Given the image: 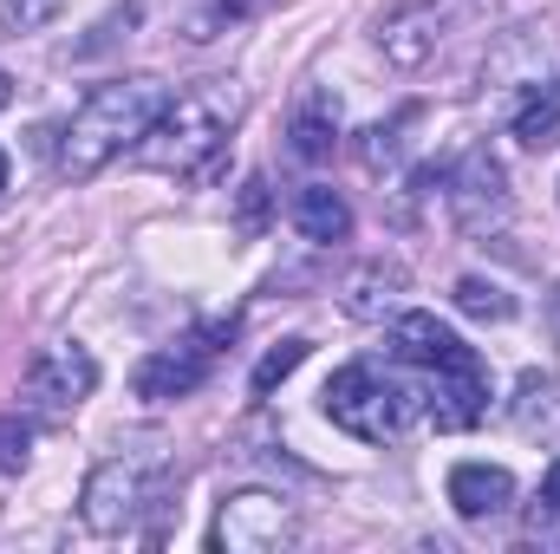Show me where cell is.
<instances>
[{"label":"cell","instance_id":"1","mask_svg":"<svg viewBox=\"0 0 560 554\" xmlns=\"http://www.w3.org/2000/svg\"><path fill=\"white\" fill-rule=\"evenodd\" d=\"M235 85H222V79H209V85H196V92H176L163 112H156V125L143 131L138 157L150 170H163V176H176V183H215L222 176V157H229V131H235Z\"/></svg>","mask_w":560,"mask_h":554},{"label":"cell","instance_id":"2","mask_svg":"<svg viewBox=\"0 0 560 554\" xmlns=\"http://www.w3.org/2000/svg\"><path fill=\"white\" fill-rule=\"evenodd\" d=\"M163 105H170L163 79H112V85H92V99L72 112V125L59 138V170L72 183L98 176L105 163H118L125 150H138Z\"/></svg>","mask_w":560,"mask_h":554},{"label":"cell","instance_id":"3","mask_svg":"<svg viewBox=\"0 0 560 554\" xmlns=\"http://www.w3.org/2000/svg\"><path fill=\"white\" fill-rule=\"evenodd\" d=\"M326 417L359 443H392L423 417V392H411L398 372L359 359V366H339L326 379Z\"/></svg>","mask_w":560,"mask_h":554},{"label":"cell","instance_id":"4","mask_svg":"<svg viewBox=\"0 0 560 554\" xmlns=\"http://www.w3.org/2000/svg\"><path fill=\"white\" fill-rule=\"evenodd\" d=\"M293 542H300V509L275 489H235V496H222V509L209 522L215 554H280Z\"/></svg>","mask_w":560,"mask_h":554},{"label":"cell","instance_id":"5","mask_svg":"<svg viewBox=\"0 0 560 554\" xmlns=\"http://www.w3.org/2000/svg\"><path fill=\"white\" fill-rule=\"evenodd\" d=\"M92 392H98V359H92L79 339L39 346L33 366H26V379H20V405L39 417V424H66Z\"/></svg>","mask_w":560,"mask_h":554},{"label":"cell","instance_id":"6","mask_svg":"<svg viewBox=\"0 0 560 554\" xmlns=\"http://www.w3.org/2000/svg\"><path fill=\"white\" fill-rule=\"evenodd\" d=\"M143 503H156V476L143 463H131V457H105L85 476V489H79V522L92 535H125Z\"/></svg>","mask_w":560,"mask_h":554},{"label":"cell","instance_id":"7","mask_svg":"<svg viewBox=\"0 0 560 554\" xmlns=\"http://www.w3.org/2000/svg\"><path fill=\"white\" fill-rule=\"evenodd\" d=\"M215 339H222V326H209V333H196V339H183V346H156L150 359H138L131 392H138L143 405H176V399L202 392L209 372H215V353H222Z\"/></svg>","mask_w":560,"mask_h":554},{"label":"cell","instance_id":"8","mask_svg":"<svg viewBox=\"0 0 560 554\" xmlns=\"http://www.w3.org/2000/svg\"><path fill=\"white\" fill-rule=\"evenodd\" d=\"M482 412H489V366H482V359H463V366L430 372L423 417H430L436 430H476Z\"/></svg>","mask_w":560,"mask_h":554},{"label":"cell","instance_id":"9","mask_svg":"<svg viewBox=\"0 0 560 554\" xmlns=\"http://www.w3.org/2000/svg\"><path fill=\"white\" fill-rule=\"evenodd\" d=\"M392 353L418 372H443V366L476 359V346H463L436 313H392Z\"/></svg>","mask_w":560,"mask_h":554},{"label":"cell","instance_id":"10","mask_svg":"<svg viewBox=\"0 0 560 554\" xmlns=\"http://www.w3.org/2000/svg\"><path fill=\"white\" fill-rule=\"evenodd\" d=\"M450 203H456L463 229H482V209L502 216V209H509V176H502V163H495L489 150H469L463 170L450 176Z\"/></svg>","mask_w":560,"mask_h":554},{"label":"cell","instance_id":"11","mask_svg":"<svg viewBox=\"0 0 560 554\" xmlns=\"http://www.w3.org/2000/svg\"><path fill=\"white\" fill-rule=\"evenodd\" d=\"M515 503V476L502 463H456L450 470V509L463 522H489Z\"/></svg>","mask_w":560,"mask_h":554},{"label":"cell","instance_id":"12","mask_svg":"<svg viewBox=\"0 0 560 554\" xmlns=\"http://www.w3.org/2000/svg\"><path fill=\"white\" fill-rule=\"evenodd\" d=\"M436 26H443L436 0H405V7L378 26V46H385V59H392V66H405V72H411V66H423V59L436 53V39H443Z\"/></svg>","mask_w":560,"mask_h":554},{"label":"cell","instance_id":"13","mask_svg":"<svg viewBox=\"0 0 560 554\" xmlns=\"http://www.w3.org/2000/svg\"><path fill=\"white\" fill-rule=\"evenodd\" d=\"M287 216H293V229H300L306 242H319V249H332V242L352 235V209H346V196L326 189V183H306V189L287 203Z\"/></svg>","mask_w":560,"mask_h":554},{"label":"cell","instance_id":"14","mask_svg":"<svg viewBox=\"0 0 560 554\" xmlns=\"http://www.w3.org/2000/svg\"><path fill=\"white\" fill-rule=\"evenodd\" d=\"M405 293V268L398 262H365L359 275L346 280V313L352 320H385Z\"/></svg>","mask_w":560,"mask_h":554},{"label":"cell","instance_id":"15","mask_svg":"<svg viewBox=\"0 0 560 554\" xmlns=\"http://www.w3.org/2000/svg\"><path fill=\"white\" fill-rule=\"evenodd\" d=\"M332 143H339V105L313 99V105L293 118V157H306V163H326V157H332Z\"/></svg>","mask_w":560,"mask_h":554},{"label":"cell","instance_id":"16","mask_svg":"<svg viewBox=\"0 0 560 554\" xmlns=\"http://www.w3.org/2000/svg\"><path fill=\"white\" fill-rule=\"evenodd\" d=\"M515 138L528 143V150H548V143L560 138V79L535 85V99L515 112Z\"/></svg>","mask_w":560,"mask_h":554},{"label":"cell","instance_id":"17","mask_svg":"<svg viewBox=\"0 0 560 554\" xmlns=\"http://www.w3.org/2000/svg\"><path fill=\"white\" fill-rule=\"evenodd\" d=\"M456 313H469V320H515V293L509 287H495V280H482V275H463L456 280Z\"/></svg>","mask_w":560,"mask_h":554},{"label":"cell","instance_id":"18","mask_svg":"<svg viewBox=\"0 0 560 554\" xmlns=\"http://www.w3.org/2000/svg\"><path fill=\"white\" fill-rule=\"evenodd\" d=\"M306 353H313V339H280L275 353H261V366H255V399H275V385L280 379H293L300 366H306Z\"/></svg>","mask_w":560,"mask_h":554},{"label":"cell","instance_id":"19","mask_svg":"<svg viewBox=\"0 0 560 554\" xmlns=\"http://www.w3.org/2000/svg\"><path fill=\"white\" fill-rule=\"evenodd\" d=\"M33 437H39V417L26 412H7L0 417V476H20L33 463Z\"/></svg>","mask_w":560,"mask_h":554},{"label":"cell","instance_id":"20","mask_svg":"<svg viewBox=\"0 0 560 554\" xmlns=\"http://www.w3.org/2000/svg\"><path fill=\"white\" fill-rule=\"evenodd\" d=\"M541 529H548V535L560 529V457L548 463V476H541V503H535V535H541Z\"/></svg>","mask_w":560,"mask_h":554},{"label":"cell","instance_id":"21","mask_svg":"<svg viewBox=\"0 0 560 554\" xmlns=\"http://www.w3.org/2000/svg\"><path fill=\"white\" fill-rule=\"evenodd\" d=\"M59 7H66V0H7V20H13L20 33H39L46 20H59Z\"/></svg>","mask_w":560,"mask_h":554},{"label":"cell","instance_id":"22","mask_svg":"<svg viewBox=\"0 0 560 554\" xmlns=\"http://www.w3.org/2000/svg\"><path fill=\"white\" fill-rule=\"evenodd\" d=\"M261 216H268V183H261V176H248V189H242V229L255 235V229H261Z\"/></svg>","mask_w":560,"mask_h":554},{"label":"cell","instance_id":"23","mask_svg":"<svg viewBox=\"0 0 560 554\" xmlns=\"http://www.w3.org/2000/svg\"><path fill=\"white\" fill-rule=\"evenodd\" d=\"M548 326H555V339H560V287L548 293Z\"/></svg>","mask_w":560,"mask_h":554},{"label":"cell","instance_id":"24","mask_svg":"<svg viewBox=\"0 0 560 554\" xmlns=\"http://www.w3.org/2000/svg\"><path fill=\"white\" fill-rule=\"evenodd\" d=\"M7 105H13V79L0 72V112H7Z\"/></svg>","mask_w":560,"mask_h":554},{"label":"cell","instance_id":"25","mask_svg":"<svg viewBox=\"0 0 560 554\" xmlns=\"http://www.w3.org/2000/svg\"><path fill=\"white\" fill-rule=\"evenodd\" d=\"M0 189H7V150H0Z\"/></svg>","mask_w":560,"mask_h":554}]
</instances>
